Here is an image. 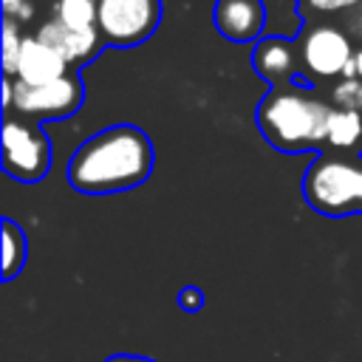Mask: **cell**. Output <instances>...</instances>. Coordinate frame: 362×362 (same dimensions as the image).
<instances>
[{
  "mask_svg": "<svg viewBox=\"0 0 362 362\" xmlns=\"http://www.w3.org/2000/svg\"><path fill=\"white\" fill-rule=\"evenodd\" d=\"M3 170L23 184L45 178L51 170V144L37 122L6 113L3 119Z\"/></svg>",
  "mask_w": 362,
  "mask_h": 362,
  "instance_id": "cell-4",
  "label": "cell"
},
{
  "mask_svg": "<svg viewBox=\"0 0 362 362\" xmlns=\"http://www.w3.org/2000/svg\"><path fill=\"white\" fill-rule=\"evenodd\" d=\"M3 280H14L23 266H25V257H28V240H25V232L11 221V218H3Z\"/></svg>",
  "mask_w": 362,
  "mask_h": 362,
  "instance_id": "cell-14",
  "label": "cell"
},
{
  "mask_svg": "<svg viewBox=\"0 0 362 362\" xmlns=\"http://www.w3.org/2000/svg\"><path fill=\"white\" fill-rule=\"evenodd\" d=\"M82 105V82L76 68L65 74L62 79L45 82V85H25L14 79V102L11 110L31 122H48V119H65L74 116ZM8 110V113H11Z\"/></svg>",
  "mask_w": 362,
  "mask_h": 362,
  "instance_id": "cell-7",
  "label": "cell"
},
{
  "mask_svg": "<svg viewBox=\"0 0 362 362\" xmlns=\"http://www.w3.org/2000/svg\"><path fill=\"white\" fill-rule=\"evenodd\" d=\"M37 14L34 8V0H3V17L6 20H14V23H31Z\"/></svg>",
  "mask_w": 362,
  "mask_h": 362,
  "instance_id": "cell-18",
  "label": "cell"
},
{
  "mask_svg": "<svg viewBox=\"0 0 362 362\" xmlns=\"http://www.w3.org/2000/svg\"><path fill=\"white\" fill-rule=\"evenodd\" d=\"M362 141V113L359 110H337L328 119L325 144L334 150H354Z\"/></svg>",
  "mask_w": 362,
  "mask_h": 362,
  "instance_id": "cell-15",
  "label": "cell"
},
{
  "mask_svg": "<svg viewBox=\"0 0 362 362\" xmlns=\"http://www.w3.org/2000/svg\"><path fill=\"white\" fill-rule=\"evenodd\" d=\"M354 59H356V71H359V79H362V48H356Z\"/></svg>",
  "mask_w": 362,
  "mask_h": 362,
  "instance_id": "cell-23",
  "label": "cell"
},
{
  "mask_svg": "<svg viewBox=\"0 0 362 362\" xmlns=\"http://www.w3.org/2000/svg\"><path fill=\"white\" fill-rule=\"evenodd\" d=\"M303 195L311 209L328 218L362 212V164L339 156H317L303 175Z\"/></svg>",
  "mask_w": 362,
  "mask_h": 362,
  "instance_id": "cell-3",
  "label": "cell"
},
{
  "mask_svg": "<svg viewBox=\"0 0 362 362\" xmlns=\"http://www.w3.org/2000/svg\"><path fill=\"white\" fill-rule=\"evenodd\" d=\"M331 105L337 110H359L362 113V79H339L331 88Z\"/></svg>",
  "mask_w": 362,
  "mask_h": 362,
  "instance_id": "cell-17",
  "label": "cell"
},
{
  "mask_svg": "<svg viewBox=\"0 0 362 362\" xmlns=\"http://www.w3.org/2000/svg\"><path fill=\"white\" fill-rule=\"evenodd\" d=\"M297 45H300V76L294 82H300V85L342 76L345 62L356 54L345 28L331 25V23L308 25Z\"/></svg>",
  "mask_w": 362,
  "mask_h": 362,
  "instance_id": "cell-5",
  "label": "cell"
},
{
  "mask_svg": "<svg viewBox=\"0 0 362 362\" xmlns=\"http://www.w3.org/2000/svg\"><path fill=\"white\" fill-rule=\"evenodd\" d=\"M51 17L74 31H96L99 0H54Z\"/></svg>",
  "mask_w": 362,
  "mask_h": 362,
  "instance_id": "cell-13",
  "label": "cell"
},
{
  "mask_svg": "<svg viewBox=\"0 0 362 362\" xmlns=\"http://www.w3.org/2000/svg\"><path fill=\"white\" fill-rule=\"evenodd\" d=\"M23 25L14 20L3 17V76H17V62H20V51H23Z\"/></svg>",
  "mask_w": 362,
  "mask_h": 362,
  "instance_id": "cell-16",
  "label": "cell"
},
{
  "mask_svg": "<svg viewBox=\"0 0 362 362\" xmlns=\"http://www.w3.org/2000/svg\"><path fill=\"white\" fill-rule=\"evenodd\" d=\"M342 28H345V34H348V37H354V40H359V42H362V3H359V6H354V8L345 14Z\"/></svg>",
  "mask_w": 362,
  "mask_h": 362,
  "instance_id": "cell-21",
  "label": "cell"
},
{
  "mask_svg": "<svg viewBox=\"0 0 362 362\" xmlns=\"http://www.w3.org/2000/svg\"><path fill=\"white\" fill-rule=\"evenodd\" d=\"M266 8V37H286L294 40L303 28V17L297 0H263Z\"/></svg>",
  "mask_w": 362,
  "mask_h": 362,
  "instance_id": "cell-12",
  "label": "cell"
},
{
  "mask_svg": "<svg viewBox=\"0 0 362 362\" xmlns=\"http://www.w3.org/2000/svg\"><path fill=\"white\" fill-rule=\"evenodd\" d=\"M308 90L311 85L288 82L272 88L257 105V127L272 147L283 153H305L325 144L334 105Z\"/></svg>",
  "mask_w": 362,
  "mask_h": 362,
  "instance_id": "cell-2",
  "label": "cell"
},
{
  "mask_svg": "<svg viewBox=\"0 0 362 362\" xmlns=\"http://www.w3.org/2000/svg\"><path fill=\"white\" fill-rule=\"evenodd\" d=\"M215 25L232 42H260L266 37L263 0H218Z\"/></svg>",
  "mask_w": 362,
  "mask_h": 362,
  "instance_id": "cell-8",
  "label": "cell"
},
{
  "mask_svg": "<svg viewBox=\"0 0 362 362\" xmlns=\"http://www.w3.org/2000/svg\"><path fill=\"white\" fill-rule=\"evenodd\" d=\"M74 68L45 42H40L34 34H25L23 40V51H20V62H17V76L25 85H45L54 79H62L65 74H71Z\"/></svg>",
  "mask_w": 362,
  "mask_h": 362,
  "instance_id": "cell-11",
  "label": "cell"
},
{
  "mask_svg": "<svg viewBox=\"0 0 362 362\" xmlns=\"http://www.w3.org/2000/svg\"><path fill=\"white\" fill-rule=\"evenodd\" d=\"M252 65L274 88L288 85L300 76V45L286 37H263L255 42Z\"/></svg>",
  "mask_w": 362,
  "mask_h": 362,
  "instance_id": "cell-10",
  "label": "cell"
},
{
  "mask_svg": "<svg viewBox=\"0 0 362 362\" xmlns=\"http://www.w3.org/2000/svg\"><path fill=\"white\" fill-rule=\"evenodd\" d=\"M178 305L184 308V311H189V314H195L201 305H204V291L201 288H195V286H187V288H181L178 291Z\"/></svg>",
  "mask_w": 362,
  "mask_h": 362,
  "instance_id": "cell-20",
  "label": "cell"
},
{
  "mask_svg": "<svg viewBox=\"0 0 362 362\" xmlns=\"http://www.w3.org/2000/svg\"><path fill=\"white\" fill-rule=\"evenodd\" d=\"M105 362H156V359H147V356H139V354H113Z\"/></svg>",
  "mask_w": 362,
  "mask_h": 362,
  "instance_id": "cell-22",
  "label": "cell"
},
{
  "mask_svg": "<svg viewBox=\"0 0 362 362\" xmlns=\"http://www.w3.org/2000/svg\"><path fill=\"white\" fill-rule=\"evenodd\" d=\"M34 37H37L40 42H45L48 48H54L71 68L79 65V62L93 59V57L102 51V45H105L99 28H96V31H74V28L62 25L59 20H54V17L42 20V23L37 25Z\"/></svg>",
  "mask_w": 362,
  "mask_h": 362,
  "instance_id": "cell-9",
  "label": "cell"
},
{
  "mask_svg": "<svg viewBox=\"0 0 362 362\" xmlns=\"http://www.w3.org/2000/svg\"><path fill=\"white\" fill-rule=\"evenodd\" d=\"M153 141L136 124H110L82 141L68 161V184L85 195L141 187L153 173Z\"/></svg>",
  "mask_w": 362,
  "mask_h": 362,
  "instance_id": "cell-1",
  "label": "cell"
},
{
  "mask_svg": "<svg viewBox=\"0 0 362 362\" xmlns=\"http://www.w3.org/2000/svg\"><path fill=\"white\" fill-rule=\"evenodd\" d=\"M311 11L320 14H337V11H351L354 6H359L362 0H303Z\"/></svg>",
  "mask_w": 362,
  "mask_h": 362,
  "instance_id": "cell-19",
  "label": "cell"
},
{
  "mask_svg": "<svg viewBox=\"0 0 362 362\" xmlns=\"http://www.w3.org/2000/svg\"><path fill=\"white\" fill-rule=\"evenodd\" d=\"M161 23V0H99L96 28L105 45L133 48L153 37Z\"/></svg>",
  "mask_w": 362,
  "mask_h": 362,
  "instance_id": "cell-6",
  "label": "cell"
},
{
  "mask_svg": "<svg viewBox=\"0 0 362 362\" xmlns=\"http://www.w3.org/2000/svg\"><path fill=\"white\" fill-rule=\"evenodd\" d=\"M359 161H362V153H359Z\"/></svg>",
  "mask_w": 362,
  "mask_h": 362,
  "instance_id": "cell-24",
  "label": "cell"
}]
</instances>
